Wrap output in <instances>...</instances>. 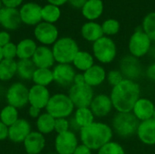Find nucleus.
Wrapping results in <instances>:
<instances>
[{
    "instance_id": "f257e3e1",
    "label": "nucleus",
    "mask_w": 155,
    "mask_h": 154,
    "mask_svg": "<svg viewBox=\"0 0 155 154\" xmlns=\"http://www.w3.org/2000/svg\"><path fill=\"white\" fill-rule=\"evenodd\" d=\"M110 97L117 113H130L141 97V87L136 81L124 79L112 88Z\"/></svg>"
},
{
    "instance_id": "f03ea898",
    "label": "nucleus",
    "mask_w": 155,
    "mask_h": 154,
    "mask_svg": "<svg viewBox=\"0 0 155 154\" xmlns=\"http://www.w3.org/2000/svg\"><path fill=\"white\" fill-rule=\"evenodd\" d=\"M113 136L114 131L112 126L102 122H94L79 131L81 143L92 151H98L104 144L113 141Z\"/></svg>"
},
{
    "instance_id": "7ed1b4c3",
    "label": "nucleus",
    "mask_w": 155,
    "mask_h": 154,
    "mask_svg": "<svg viewBox=\"0 0 155 154\" xmlns=\"http://www.w3.org/2000/svg\"><path fill=\"white\" fill-rule=\"evenodd\" d=\"M51 48L56 64H72L80 51L77 42L69 36L59 37Z\"/></svg>"
},
{
    "instance_id": "20e7f679",
    "label": "nucleus",
    "mask_w": 155,
    "mask_h": 154,
    "mask_svg": "<svg viewBox=\"0 0 155 154\" xmlns=\"http://www.w3.org/2000/svg\"><path fill=\"white\" fill-rule=\"evenodd\" d=\"M45 110L54 119H59L69 118L72 114H74L75 107L68 94L64 93H56L51 95Z\"/></svg>"
},
{
    "instance_id": "39448f33",
    "label": "nucleus",
    "mask_w": 155,
    "mask_h": 154,
    "mask_svg": "<svg viewBox=\"0 0 155 154\" xmlns=\"http://www.w3.org/2000/svg\"><path fill=\"white\" fill-rule=\"evenodd\" d=\"M140 122L130 113H117L112 120V129L121 138H130L136 134Z\"/></svg>"
},
{
    "instance_id": "423d86ee",
    "label": "nucleus",
    "mask_w": 155,
    "mask_h": 154,
    "mask_svg": "<svg viewBox=\"0 0 155 154\" xmlns=\"http://www.w3.org/2000/svg\"><path fill=\"white\" fill-rule=\"evenodd\" d=\"M92 50L94 59L104 64H111L117 55V47L114 41L105 35L93 43Z\"/></svg>"
},
{
    "instance_id": "0eeeda50",
    "label": "nucleus",
    "mask_w": 155,
    "mask_h": 154,
    "mask_svg": "<svg viewBox=\"0 0 155 154\" xmlns=\"http://www.w3.org/2000/svg\"><path fill=\"white\" fill-rule=\"evenodd\" d=\"M153 41L143 32V28H137L131 35L128 43L130 55L139 59L148 54L152 48Z\"/></svg>"
},
{
    "instance_id": "6e6552de",
    "label": "nucleus",
    "mask_w": 155,
    "mask_h": 154,
    "mask_svg": "<svg viewBox=\"0 0 155 154\" xmlns=\"http://www.w3.org/2000/svg\"><path fill=\"white\" fill-rule=\"evenodd\" d=\"M29 88L23 82H14L11 84L5 93L6 104L12 105L18 110L28 105Z\"/></svg>"
},
{
    "instance_id": "1a4fd4ad",
    "label": "nucleus",
    "mask_w": 155,
    "mask_h": 154,
    "mask_svg": "<svg viewBox=\"0 0 155 154\" xmlns=\"http://www.w3.org/2000/svg\"><path fill=\"white\" fill-rule=\"evenodd\" d=\"M67 94L75 108L90 107L91 103L94 97V88L87 85L86 84H73L69 87Z\"/></svg>"
},
{
    "instance_id": "9d476101",
    "label": "nucleus",
    "mask_w": 155,
    "mask_h": 154,
    "mask_svg": "<svg viewBox=\"0 0 155 154\" xmlns=\"http://www.w3.org/2000/svg\"><path fill=\"white\" fill-rule=\"evenodd\" d=\"M34 36L41 45L50 46L53 45L59 38V31L54 24L42 21L35 26Z\"/></svg>"
},
{
    "instance_id": "9b49d317",
    "label": "nucleus",
    "mask_w": 155,
    "mask_h": 154,
    "mask_svg": "<svg viewBox=\"0 0 155 154\" xmlns=\"http://www.w3.org/2000/svg\"><path fill=\"white\" fill-rule=\"evenodd\" d=\"M54 151L56 154H73L79 145L78 137L73 131L56 134L54 138Z\"/></svg>"
},
{
    "instance_id": "f8f14e48",
    "label": "nucleus",
    "mask_w": 155,
    "mask_h": 154,
    "mask_svg": "<svg viewBox=\"0 0 155 154\" xmlns=\"http://www.w3.org/2000/svg\"><path fill=\"white\" fill-rule=\"evenodd\" d=\"M54 83L61 87H70L74 84L76 70L72 64H55L52 68Z\"/></svg>"
},
{
    "instance_id": "ddd939ff",
    "label": "nucleus",
    "mask_w": 155,
    "mask_h": 154,
    "mask_svg": "<svg viewBox=\"0 0 155 154\" xmlns=\"http://www.w3.org/2000/svg\"><path fill=\"white\" fill-rule=\"evenodd\" d=\"M21 21L26 25L35 26L42 22V6L35 2L23 4L19 9Z\"/></svg>"
},
{
    "instance_id": "4468645a",
    "label": "nucleus",
    "mask_w": 155,
    "mask_h": 154,
    "mask_svg": "<svg viewBox=\"0 0 155 154\" xmlns=\"http://www.w3.org/2000/svg\"><path fill=\"white\" fill-rule=\"evenodd\" d=\"M51 95L52 94L48 87L33 84L31 87H29L28 104L38 109L44 110L45 109Z\"/></svg>"
},
{
    "instance_id": "2eb2a0df",
    "label": "nucleus",
    "mask_w": 155,
    "mask_h": 154,
    "mask_svg": "<svg viewBox=\"0 0 155 154\" xmlns=\"http://www.w3.org/2000/svg\"><path fill=\"white\" fill-rule=\"evenodd\" d=\"M31 132L30 122L25 118H20L8 127V140L14 143H23Z\"/></svg>"
},
{
    "instance_id": "dca6fc26",
    "label": "nucleus",
    "mask_w": 155,
    "mask_h": 154,
    "mask_svg": "<svg viewBox=\"0 0 155 154\" xmlns=\"http://www.w3.org/2000/svg\"><path fill=\"white\" fill-rule=\"evenodd\" d=\"M90 109L97 118H104L108 116L114 110V105L110 95L106 93H98L94 95Z\"/></svg>"
},
{
    "instance_id": "f3484780",
    "label": "nucleus",
    "mask_w": 155,
    "mask_h": 154,
    "mask_svg": "<svg viewBox=\"0 0 155 154\" xmlns=\"http://www.w3.org/2000/svg\"><path fill=\"white\" fill-rule=\"evenodd\" d=\"M120 71L123 74L124 79H129L136 81L142 75V65L139 62V59L127 55L124 56L120 62Z\"/></svg>"
},
{
    "instance_id": "a211bd4d",
    "label": "nucleus",
    "mask_w": 155,
    "mask_h": 154,
    "mask_svg": "<svg viewBox=\"0 0 155 154\" xmlns=\"http://www.w3.org/2000/svg\"><path fill=\"white\" fill-rule=\"evenodd\" d=\"M22 24L19 9L5 7L0 10V25L5 31H14L20 27Z\"/></svg>"
},
{
    "instance_id": "6ab92c4d",
    "label": "nucleus",
    "mask_w": 155,
    "mask_h": 154,
    "mask_svg": "<svg viewBox=\"0 0 155 154\" xmlns=\"http://www.w3.org/2000/svg\"><path fill=\"white\" fill-rule=\"evenodd\" d=\"M32 61L36 68H48L52 69L55 65V60L52 48L45 45H38L35 50Z\"/></svg>"
},
{
    "instance_id": "aec40b11",
    "label": "nucleus",
    "mask_w": 155,
    "mask_h": 154,
    "mask_svg": "<svg viewBox=\"0 0 155 154\" xmlns=\"http://www.w3.org/2000/svg\"><path fill=\"white\" fill-rule=\"evenodd\" d=\"M22 144L26 154H41L45 148L46 140L44 134L32 131Z\"/></svg>"
},
{
    "instance_id": "412c9836",
    "label": "nucleus",
    "mask_w": 155,
    "mask_h": 154,
    "mask_svg": "<svg viewBox=\"0 0 155 154\" xmlns=\"http://www.w3.org/2000/svg\"><path fill=\"white\" fill-rule=\"evenodd\" d=\"M94 122H95V116L93 113L90 107L75 108L74 112L73 119L72 121H70L71 131H73V129L74 128L80 131L82 128L87 127Z\"/></svg>"
},
{
    "instance_id": "4be33fe9",
    "label": "nucleus",
    "mask_w": 155,
    "mask_h": 154,
    "mask_svg": "<svg viewBox=\"0 0 155 154\" xmlns=\"http://www.w3.org/2000/svg\"><path fill=\"white\" fill-rule=\"evenodd\" d=\"M155 105L153 102L145 97H140L135 103L132 113L139 122L147 121L153 118Z\"/></svg>"
},
{
    "instance_id": "5701e85b",
    "label": "nucleus",
    "mask_w": 155,
    "mask_h": 154,
    "mask_svg": "<svg viewBox=\"0 0 155 154\" xmlns=\"http://www.w3.org/2000/svg\"><path fill=\"white\" fill-rule=\"evenodd\" d=\"M136 135L141 143L145 145H155V121L153 119L140 122Z\"/></svg>"
},
{
    "instance_id": "b1692460",
    "label": "nucleus",
    "mask_w": 155,
    "mask_h": 154,
    "mask_svg": "<svg viewBox=\"0 0 155 154\" xmlns=\"http://www.w3.org/2000/svg\"><path fill=\"white\" fill-rule=\"evenodd\" d=\"M84 74L85 84L92 88L97 87L104 84L106 81V74L107 72L100 64H94L91 68H89L87 71H85Z\"/></svg>"
},
{
    "instance_id": "393cba45",
    "label": "nucleus",
    "mask_w": 155,
    "mask_h": 154,
    "mask_svg": "<svg viewBox=\"0 0 155 154\" xmlns=\"http://www.w3.org/2000/svg\"><path fill=\"white\" fill-rule=\"evenodd\" d=\"M104 9L103 0H87L82 8V15L88 21H94L103 15Z\"/></svg>"
},
{
    "instance_id": "a878e982",
    "label": "nucleus",
    "mask_w": 155,
    "mask_h": 154,
    "mask_svg": "<svg viewBox=\"0 0 155 154\" xmlns=\"http://www.w3.org/2000/svg\"><path fill=\"white\" fill-rule=\"evenodd\" d=\"M81 35L84 40L94 43L95 41L103 37L104 34L102 29V25L94 21H88L82 25Z\"/></svg>"
},
{
    "instance_id": "bb28decb",
    "label": "nucleus",
    "mask_w": 155,
    "mask_h": 154,
    "mask_svg": "<svg viewBox=\"0 0 155 154\" xmlns=\"http://www.w3.org/2000/svg\"><path fill=\"white\" fill-rule=\"evenodd\" d=\"M38 45L35 40L32 38H24L16 44L18 60L32 59Z\"/></svg>"
},
{
    "instance_id": "cd10ccee",
    "label": "nucleus",
    "mask_w": 155,
    "mask_h": 154,
    "mask_svg": "<svg viewBox=\"0 0 155 154\" xmlns=\"http://www.w3.org/2000/svg\"><path fill=\"white\" fill-rule=\"evenodd\" d=\"M94 64V55L87 51H82V50H80L76 54L72 63V65L74 67V69L81 73H84L89 68H91Z\"/></svg>"
},
{
    "instance_id": "c85d7f7f",
    "label": "nucleus",
    "mask_w": 155,
    "mask_h": 154,
    "mask_svg": "<svg viewBox=\"0 0 155 154\" xmlns=\"http://www.w3.org/2000/svg\"><path fill=\"white\" fill-rule=\"evenodd\" d=\"M54 124H55V119L46 112L42 113L41 115L35 120L36 131L44 135H47L54 133Z\"/></svg>"
},
{
    "instance_id": "c756f323",
    "label": "nucleus",
    "mask_w": 155,
    "mask_h": 154,
    "mask_svg": "<svg viewBox=\"0 0 155 154\" xmlns=\"http://www.w3.org/2000/svg\"><path fill=\"white\" fill-rule=\"evenodd\" d=\"M17 61L10 59H3L0 62V82H10L16 76Z\"/></svg>"
},
{
    "instance_id": "7c9ffc66",
    "label": "nucleus",
    "mask_w": 155,
    "mask_h": 154,
    "mask_svg": "<svg viewBox=\"0 0 155 154\" xmlns=\"http://www.w3.org/2000/svg\"><path fill=\"white\" fill-rule=\"evenodd\" d=\"M32 82L34 84L48 87L54 83L53 70L48 68H36L34 72Z\"/></svg>"
},
{
    "instance_id": "2f4dec72",
    "label": "nucleus",
    "mask_w": 155,
    "mask_h": 154,
    "mask_svg": "<svg viewBox=\"0 0 155 154\" xmlns=\"http://www.w3.org/2000/svg\"><path fill=\"white\" fill-rule=\"evenodd\" d=\"M35 69L36 67L32 59L18 60L16 75L23 81H32V77Z\"/></svg>"
},
{
    "instance_id": "473e14b6",
    "label": "nucleus",
    "mask_w": 155,
    "mask_h": 154,
    "mask_svg": "<svg viewBox=\"0 0 155 154\" xmlns=\"http://www.w3.org/2000/svg\"><path fill=\"white\" fill-rule=\"evenodd\" d=\"M19 110L12 105L6 104L0 110V121L7 127L19 120Z\"/></svg>"
},
{
    "instance_id": "72a5a7b5",
    "label": "nucleus",
    "mask_w": 155,
    "mask_h": 154,
    "mask_svg": "<svg viewBox=\"0 0 155 154\" xmlns=\"http://www.w3.org/2000/svg\"><path fill=\"white\" fill-rule=\"evenodd\" d=\"M61 17V9L59 6L47 4L42 6V21L54 24Z\"/></svg>"
},
{
    "instance_id": "f704fd0d",
    "label": "nucleus",
    "mask_w": 155,
    "mask_h": 154,
    "mask_svg": "<svg viewBox=\"0 0 155 154\" xmlns=\"http://www.w3.org/2000/svg\"><path fill=\"white\" fill-rule=\"evenodd\" d=\"M142 28L150 39L155 42V12H151L145 15L143 20Z\"/></svg>"
},
{
    "instance_id": "c9c22d12",
    "label": "nucleus",
    "mask_w": 155,
    "mask_h": 154,
    "mask_svg": "<svg viewBox=\"0 0 155 154\" xmlns=\"http://www.w3.org/2000/svg\"><path fill=\"white\" fill-rule=\"evenodd\" d=\"M101 25H102L104 34L108 37L117 34L119 33L120 27H121L119 21L116 19H114V18L106 19L105 21H104V23Z\"/></svg>"
},
{
    "instance_id": "e433bc0d",
    "label": "nucleus",
    "mask_w": 155,
    "mask_h": 154,
    "mask_svg": "<svg viewBox=\"0 0 155 154\" xmlns=\"http://www.w3.org/2000/svg\"><path fill=\"white\" fill-rule=\"evenodd\" d=\"M97 154H126L124 148L117 142L111 141L97 151Z\"/></svg>"
},
{
    "instance_id": "4c0bfd02",
    "label": "nucleus",
    "mask_w": 155,
    "mask_h": 154,
    "mask_svg": "<svg viewBox=\"0 0 155 154\" xmlns=\"http://www.w3.org/2000/svg\"><path fill=\"white\" fill-rule=\"evenodd\" d=\"M124 79V77L120 70H111L106 74V82L112 88L119 84Z\"/></svg>"
},
{
    "instance_id": "58836bf2",
    "label": "nucleus",
    "mask_w": 155,
    "mask_h": 154,
    "mask_svg": "<svg viewBox=\"0 0 155 154\" xmlns=\"http://www.w3.org/2000/svg\"><path fill=\"white\" fill-rule=\"evenodd\" d=\"M2 53L4 59H10L15 60L17 57V50H16V44L10 42L5 46L2 47Z\"/></svg>"
},
{
    "instance_id": "ea45409f",
    "label": "nucleus",
    "mask_w": 155,
    "mask_h": 154,
    "mask_svg": "<svg viewBox=\"0 0 155 154\" xmlns=\"http://www.w3.org/2000/svg\"><path fill=\"white\" fill-rule=\"evenodd\" d=\"M70 130H71V124H70V120L68 118L55 119L54 133H56V134L64 133Z\"/></svg>"
},
{
    "instance_id": "a19ab883",
    "label": "nucleus",
    "mask_w": 155,
    "mask_h": 154,
    "mask_svg": "<svg viewBox=\"0 0 155 154\" xmlns=\"http://www.w3.org/2000/svg\"><path fill=\"white\" fill-rule=\"evenodd\" d=\"M24 0H2L3 5L9 8H17L23 5Z\"/></svg>"
},
{
    "instance_id": "79ce46f5",
    "label": "nucleus",
    "mask_w": 155,
    "mask_h": 154,
    "mask_svg": "<svg viewBox=\"0 0 155 154\" xmlns=\"http://www.w3.org/2000/svg\"><path fill=\"white\" fill-rule=\"evenodd\" d=\"M42 110L41 109H38L36 107H34V106H31L29 105L28 109H27V114L28 116L31 118V119H34V120H36L42 113Z\"/></svg>"
},
{
    "instance_id": "37998d69",
    "label": "nucleus",
    "mask_w": 155,
    "mask_h": 154,
    "mask_svg": "<svg viewBox=\"0 0 155 154\" xmlns=\"http://www.w3.org/2000/svg\"><path fill=\"white\" fill-rule=\"evenodd\" d=\"M10 42H11V35L8 33V31L5 30L0 31V46L3 47Z\"/></svg>"
},
{
    "instance_id": "c03bdc74",
    "label": "nucleus",
    "mask_w": 155,
    "mask_h": 154,
    "mask_svg": "<svg viewBox=\"0 0 155 154\" xmlns=\"http://www.w3.org/2000/svg\"><path fill=\"white\" fill-rule=\"evenodd\" d=\"M146 77L153 83H155V62L152 63L145 71Z\"/></svg>"
},
{
    "instance_id": "a18cd8bd",
    "label": "nucleus",
    "mask_w": 155,
    "mask_h": 154,
    "mask_svg": "<svg viewBox=\"0 0 155 154\" xmlns=\"http://www.w3.org/2000/svg\"><path fill=\"white\" fill-rule=\"evenodd\" d=\"M92 152H93V151L91 149H89L84 144L81 143L76 147V149L74 150L73 154H92Z\"/></svg>"
},
{
    "instance_id": "49530a36",
    "label": "nucleus",
    "mask_w": 155,
    "mask_h": 154,
    "mask_svg": "<svg viewBox=\"0 0 155 154\" xmlns=\"http://www.w3.org/2000/svg\"><path fill=\"white\" fill-rule=\"evenodd\" d=\"M8 139V127L0 121V142Z\"/></svg>"
},
{
    "instance_id": "de8ad7c7",
    "label": "nucleus",
    "mask_w": 155,
    "mask_h": 154,
    "mask_svg": "<svg viewBox=\"0 0 155 154\" xmlns=\"http://www.w3.org/2000/svg\"><path fill=\"white\" fill-rule=\"evenodd\" d=\"M87 0H68V3L76 9H82Z\"/></svg>"
},
{
    "instance_id": "09e8293b",
    "label": "nucleus",
    "mask_w": 155,
    "mask_h": 154,
    "mask_svg": "<svg viewBox=\"0 0 155 154\" xmlns=\"http://www.w3.org/2000/svg\"><path fill=\"white\" fill-rule=\"evenodd\" d=\"M85 84L84 74L83 73H77L74 76V84Z\"/></svg>"
},
{
    "instance_id": "8fccbe9b",
    "label": "nucleus",
    "mask_w": 155,
    "mask_h": 154,
    "mask_svg": "<svg viewBox=\"0 0 155 154\" xmlns=\"http://www.w3.org/2000/svg\"><path fill=\"white\" fill-rule=\"evenodd\" d=\"M48 2V4L50 5H56V6H62L64 5V4H66L68 2V0H46Z\"/></svg>"
},
{
    "instance_id": "3c124183",
    "label": "nucleus",
    "mask_w": 155,
    "mask_h": 154,
    "mask_svg": "<svg viewBox=\"0 0 155 154\" xmlns=\"http://www.w3.org/2000/svg\"><path fill=\"white\" fill-rule=\"evenodd\" d=\"M3 59H4V57H3V53H2V47L0 46V62H1Z\"/></svg>"
},
{
    "instance_id": "603ef678",
    "label": "nucleus",
    "mask_w": 155,
    "mask_h": 154,
    "mask_svg": "<svg viewBox=\"0 0 155 154\" xmlns=\"http://www.w3.org/2000/svg\"><path fill=\"white\" fill-rule=\"evenodd\" d=\"M3 6H4V5H3V3H2V0H0V10L3 8Z\"/></svg>"
},
{
    "instance_id": "864d4df0",
    "label": "nucleus",
    "mask_w": 155,
    "mask_h": 154,
    "mask_svg": "<svg viewBox=\"0 0 155 154\" xmlns=\"http://www.w3.org/2000/svg\"><path fill=\"white\" fill-rule=\"evenodd\" d=\"M152 119L155 121V108H154V112H153V118H152Z\"/></svg>"
},
{
    "instance_id": "5fc2aeb1",
    "label": "nucleus",
    "mask_w": 155,
    "mask_h": 154,
    "mask_svg": "<svg viewBox=\"0 0 155 154\" xmlns=\"http://www.w3.org/2000/svg\"><path fill=\"white\" fill-rule=\"evenodd\" d=\"M45 154H56L55 152H47V153H45Z\"/></svg>"
}]
</instances>
